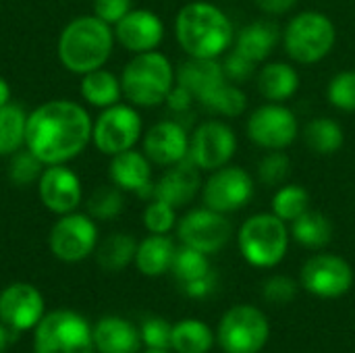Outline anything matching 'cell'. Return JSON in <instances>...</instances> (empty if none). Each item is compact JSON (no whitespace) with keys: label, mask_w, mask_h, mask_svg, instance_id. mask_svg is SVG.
I'll return each mask as SVG.
<instances>
[{"label":"cell","mask_w":355,"mask_h":353,"mask_svg":"<svg viewBox=\"0 0 355 353\" xmlns=\"http://www.w3.org/2000/svg\"><path fill=\"white\" fill-rule=\"evenodd\" d=\"M308 210H310V193L306 187L295 183H285L277 187V193L272 196L275 216H279L285 223H293Z\"/></svg>","instance_id":"836d02e7"},{"label":"cell","mask_w":355,"mask_h":353,"mask_svg":"<svg viewBox=\"0 0 355 353\" xmlns=\"http://www.w3.org/2000/svg\"><path fill=\"white\" fill-rule=\"evenodd\" d=\"M46 164L27 148L17 150L15 154L8 156V181L15 187H27L31 183H37L42 173H44Z\"/></svg>","instance_id":"e575fe53"},{"label":"cell","mask_w":355,"mask_h":353,"mask_svg":"<svg viewBox=\"0 0 355 353\" xmlns=\"http://www.w3.org/2000/svg\"><path fill=\"white\" fill-rule=\"evenodd\" d=\"M123 193L125 191H121L112 183L104 185V187H98L87 200V214L94 221H112V218H116L125 208Z\"/></svg>","instance_id":"8d00e7d4"},{"label":"cell","mask_w":355,"mask_h":353,"mask_svg":"<svg viewBox=\"0 0 355 353\" xmlns=\"http://www.w3.org/2000/svg\"><path fill=\"white\" fill-rule=\"evenodd\" d=\"M177 208L162 200H152L144 210V227L154 235H168L177 225Z\"/></svg>","instance_id":"ab89813d"},{"label":"cell","mask_w":355,"mask_h":353,"mask_svg":"<svg viewBox=\"0 0 355 353\" xmlns=\"http://www.w3.org/2000/svg\"><path fill=\"white\" fill-rule=\"evenodd\" d=\"M37 196L42 204L58 216L75 212L83 200L81 179L67 164H50L37 181Z\"/></svg>","instance_id":"2e32d148"},{"label":"cell","mask_w":355,"mask_h":353,"mask_svg":"<svg viewBox=\"0 0 355 353\" xmlns=\"http://www.w3.org/2000/svg\"><path fill=\"white\" fill-rule=\"evenodd\" d=\"M175 35L183 52L193 58H220L235 40L227 12L206 0L189 2L177 12Z\"/></svg>","instance_id":"7a4b0ae2"},{"label":"cell","mask_w":355,"mask_h":353,"mask_svg":"<svg viewBox=\"0 0 355 353\" xmlns=\"http://www.w3.org/2000/svg\"><path fill=\"white\" fill-rule=\"evenodd\" d=\"M10 329L4 325V322H0V353L6 352V347H8V343H10V333H8Z\"/></svg>","instance_id":"681fc988"},{"label":"cell","mask_w":355,"mask_h":353,"mask_svg":"<svg viewBox=\"0 0 355 353\" xmlns=\"http://www.w3.org/2000/svg\"><path fill=\"white\" fill-rule=\"evenodd\" d=\"M144 353H168V350H148V352Z\"/></svg>","instance_id":"f907efd6"},{"label":"cell","mask_w":355,"mask_h":353,"mask_svg":"<svg viewBox=\"0 0 355 353\" xmlns=\"http://www.w3.org/2000/svg\"><path fill=\"white\" fill-rule=\"evenodd\" d=\"M44 318V298L29 283H12L0 293V322L10 331H29Z\"/></svg>","instance_id":"e0dca14e"},{"label":"cell","mask_w":355,"mask_h":353,"mask_svg":"<svg viewBox=\"0 0 355 353\" xmlns=\"http://www.w3.org/2000/svg\"><path fill=\"white\" fill-rule=\"evenodd\" d=\"M289 248L287 223L272 212L250 216L239 229V252L256 268L277 266Z\"/></svg>","instance_id":"8992f818"},{"label":"cell","mask_w":355,"mask_h":353,"mask_svg":"<svg viewBox=\"0 0 355 353\" xmlns=\"http://www.w3.org/2000/svg\"><path fill=\"white\" fill-rule=\"evenodd\" d=\"M108 179L121 191H131L137 193L139 198L154 196L152 162L144 152H137L135 148L110 156Z\"/></svg>","instance_id":"ffe728a7"},{"label":"cell","mask_w":355,"mask_h":353,"mask_svg":"<svg viewBox=\"0 0 355 353\" xmlns=\"http://www.w3.org/2000/svg\"><path fill=\"white\" fill-rule=\"evenodd\" d=\"M304 141L314 154L331 156V154H335V152H339L343 148L345 133H343V127L337 121H333L329 117H316L306 125Z\"/></svg>","instance_id":"f1b7e54d"},{"label":"cell","mask_w":355,"mask_h":353,"mask_svg":"<svg viewBox=\"0 0 355 353\" xmlns=\"http://www.w3.org/2000/svg\"><path fill=\"white\" fill-rule=\"evenodd\" d=\"M81 98L96 108H108L121 102L123 98V87H121V77H116L108 69H96L85 75H81Z\"/></svg>","instance_id":"4316f807"},{"label":"cell","mask_w":355,"mask_h":353,"mask_svg":"<svg viewBox=\"0 0 355 353\" xmlns=\"http://www.w3.org/2000/svg\"><path fill=\"white\" fill-rule=\"evenodd\" d=\"M270 337L266 316L254 306L231 308L218 325V345L227 353H260Z\"/></svg>","instance_id":"ba28073f"},{"label":"cell","mask_w":355,"mask_h":353,"mask_svg":"<svg viewBox=\"0 0 355 353\" xmlns=\"http://www.w3.org/2000/svg\"><path fill=\"white\" fill-rule=\"evenodd\" d=\"M27 117L23 106L15 102L0 106V156H10L25 148Z\"/></svg>","instance_id":"4dcf8cb0"},{"label":"cell","mask_w":355,"mask_h":353,"mask_svg":"<svg viewBox=\"0 0 355 353\" xmlns=\"http://www.w3.org/2000/svg\"><path fill=\"white\" fill-rule=\"evenodd\" d=\"M175 243L168 235H148L144 241L137 243L135 252V266L146 277H160L173 266L175 258Z\"/></svg>","instance_id":"484cf974"},{"label":"cell","mask_w":355,"mask_h":353,"mask_svg":"<svg viewBox=\"0 0 355 353\" xmlns=\"http://www.w3.org/2000/svg\"><path fill=\"white\" fill-rule=\"evenodd\" d=\"M173 275L181 281V285L204 279L206 275H210V262H208V254H202L193 248H179L175 252L173 258V266H171Z\"/></svg>","instance_id":"d590c367"},{"label":"cell","mask_w":355,"mask_h":353,"mask_svg":"<svg viewBox=\"0 0 355 353\" xmlns=\"http://www.w3.org/2000/svg\"><path fill=\"white\" fill-rule=\"evenodd\" d=\"M141 343L148 345V350H171L173 341V325L164 318H148L141 325Z\"/></svg>","instance_id":"60d3db41"},{"label":"cell","mask_w":355,"mask_h":353,"mask_svg":"<svg viewBox=\"0 0 355 353\" xmlns=\"http://www.w3.org/2000/svg\"><path fill=\"white\" fill-rule=\"evenodd\" d=\"M200 187H202L200 169L187 156L185 160L168 166V171L154 185V196L152 198L162 200V202L171 204L173 208H181V206L189 204L196 198Z\"/></svg>","instance_id":"44dd1931"},{"label":"cell","mask_w":355,"mask_h":353,"mask_svg":"<svg viewBox=\"0 0 355 353\" xmlns=\"http://www.w3.org/2000/svg\"><path fill=\"white\" fill-rule=\"evenodd\" d=\"M94 121L87 110L73 100H50L27 117L25 148L46 166L75 160L92 141Z\"/></svg>","instance_id":"6da1fadb"},{"label":"cell","mask_w":355,"mask_h":353,"mask_svg":"<svg viewBox=\"0 0 355 353\" xmlns=\"http://www.w3.org/2000/svg\"><path fill=\"white\" fill-rule=\"evenodd\" d=\"M114 40L129 52H150L164 40L162 19L148 8H131L114 27Z\"/></svg>","instance_id":"ac0fdd59"},{"label":"cell","mask_w":355,"mask_h":353,"mask_svg":"<svg viewBox=\"0 0 355 353\" xmlns=\"http://www.w3.org/2000/svg\"><path fill=\"white\" fill-rule=\"evenodd\" d=\"M35 353H94V327L73 312L54 310L35 327Z\"/></svg>","instance_id":"52a82bcc"},{"label":"cell","mask_w":355,"mask_h":353,"mask_svg":"<svg viewBox=\"0 0 355 353\" xmlns=\"http://www.w3.org/2000/svg\"><path fill=\"white\" fill-rule=\"evenodd\" d=\"M237 152V135L223 121H206L202 123L189 137V158L196 162L200 171H216L235 156Z\"/></svg>","instance_id":"9a60e30c"},{"label":"cell","mask_w":355,"mask_h":353,"mask_svg":"<svg viewBox=\"0 0 355 353\" xmlns=\"http://www.w3.org/2000/svg\"><path fill=\"white\" fill-rule=\"evenodd\" d=\"M256 81L268 102H285L300 89V73L289 62H266L258 71Z\"/></svg>","instance_id":"d4e9b609"},{"label":"cell","mask_w":355,"mask_h":353,"mask_svg":"<svg viewBox=\"0 0 355 353\" xmlns=\"http://www.w3.org/2000/svg\"><path fill=\"white\" fill-rule=\"evenodd\" d=\"M152 164L173 166L187 158L189 154V135L185 127L177 121H160L148 129L144 135L141 150Z\"/></svg>","instance_id":"d6986e66"},{"label":"cell","mask_w":355,"mask_h":353,"mask_svg":"<svg viewBox=\"0 0 355 353\" xmlns=\"http://www.w3.org/2000/svg\"><path fill=\"white\" fill-rule=\"evenodd\" d=\"M185 293L189 298H206L212 289H214V275H206L204 279H198V281H191V283H185L183 285Z\"/></svg>","instance_id":"bcb514c9"},{"label":"cell","mask_w":355,"mask_h":353,"mask_svg":"<svg viewBox=\"0 0 355 353\" xmlns=\"http://www.w3.org/2000/svg\"><path fill=\"white\" fill-rule=\"evenodd\" d=\"M256 193L254 177L243 166L225 164L208 177L202 187L204 206L223 214L237 212L250 204Z\"/></svg>","instance_id":"8fae6325"},{"label":"cell","mask_w":355,"mask_h":353,"mask_svg":"<svg viewBox=\"0 0 355 353\" xmlns=\"http://www.w3.org/2000/svg\"><path fill=\"white\" fill-rule=\"evenodd\" d=\"M94 345L100 353H137L141 335L129 320L104 316L94 327Z\"/></svg>","instance_id":"cb8c5ba5"},{"label":"cell","mask_w":355,"mask_h":353,"mask_svg":"<svg viewBox=\"0 0 355 353\" xmlns=\"http://www.w3.org/2000/svg\"><path fill=\"white\" fill-rule=\"evenodd\" d=\"M291 235L308 250H322L333 239V223L322 212L308 210L291 223Z\"/></svg>","instance_id":"83f0119b"},{"label":"cell","mask_w":355,"mask_h":353,"mask_svg":"<svg viewBox=\"0 0 355 353\" xmlns=\"http://www.w3.org/2000/svg\"><path fill=\"white\" fill-rule=\"evenodd\" d=\"M175 81L183 85L198 102L208 96L214 87L227 81L223 62L218 58H193L185 60L177 71H175Z\"/></svg>","instance_id":"7402d4cb"},{"label":"cell","mask_w":355,"mask_h":353,"mask_svg":"<svg viewBox=\"0 0 355 353\" xmlns=\"http://www.w3.org/2000/svg\"><path fill=\"white\" fill-rule=\"evenodd\" d=\"M300 279L308 293L322 300H335L354 287V268L341 256L316 254L302 266Z\"/></svg>","instance_id":"5bb4252c"},{"label":"cell","mask_w":355,"mask_h":353,"mask_svg":"<svg viewBox=\"0 0 355 353\" xmlns=\"http://www.w3.org/2000/svg\"><path fill=\"white\" fill-rule=\"evenodd\" d=\"M141 117L135 110L133 104H114L100 112V117L94 121L92 129V141L98 148V152L106 156H114L119 152L135 148V144L141 137Z\"/></svg>","instance_id":"9c48e42d"},{"label":"cell","mask_w":355,"mask_h":353,"mask_svg":"<svg viewBox=\"0 0 355 353\" xmlns=\"http://www.w3.org/2000/svg\"><path fill=\"white\" fill-rule=\"evenodd\" d=\"M10 96H12V92H10V83H8L4 77H0V106L8 104V102H10Z\"/></svg>","instance_id":"c3c4849f"},{"label":"cell","mask_w":355,"mask_h":353,"mask_svg":"<svg viewBox=\"0 0 355 353\" xmlns=\"http://www.w3.org/2000/svg\"><path fill=\"white\" fill-rule=\"evenodd\" d=\"M131 4V0H94V15L114 27L133 8Z\"/></svg>","instance_id":"ee69618b"},{"label":"cell","mask_w":355,"mask_h":353,"mask_svg":"<svg viewBox=\"0 0 355 353\" xmlns=\"http://www.w3.org/2000/svg\"><path fill=\"white\" fill-rule=\"evenodd\" d=\"M114 48V29L96 15H81L71 19L56 44V54L60 64L75 73L85 75L89 71L102 69Z\"/></svg>","instance_id":"3957f363"},{"label":"cell","mask_w":355,"mask_h":353,"mask_svg":"<svg viewBox=\"0 0 355 353\" xmlns=\"http://www.w3.org/2000/svg\"><path fill=\"white\" fill-rule=\"evenodd\" d=\"M337 42V29L329 15L320 10H304L295 15L285 31L283 44L291 60L300 64L320 62L331 54Z\"/></svg>","instance_id":"5b68a950"},{"label":"cell","mask_w":355,"mask_h":353,"mask_svg":"<svg viewBox=\"0 0 355 353\" xmlns=\"http://www.w3.org/2000/svg\"><path fill=\"white\" fill-rule=\"evenodd\" d=\"M281 37L283 33L277 23L270 19H256L239 29L235 35V50L258 64L270 56Z\"/></svg>","instance_id":"603a6c76"},{"label":"cell","mask_w":355,"mask_h":353,"mask_svg":"<svg viewBox=\"0 0 355 353\" xmlns=\"http://www.w3.org/2000/svg\"><path fill=\"white\" fill-rule=\"evenodd\" d=\"M291 175V158L283 150H268L258 164V179L268 187H281Z\"/></svg>","instance_id":"74e56055"},{"label":"cell","mask_w":355,"mask_h":353,"mask_svg":"<svg viewBox=\"0 0 355 353\" xmlns=\"http://www.w3.org/2000/svg\"><path fill=\"white\" fill-rule=\"evenodd\" d=\"M256 4L266 15H285L295 8L297 0H256Z\"/></svg>","instance_id":"7dc6e473"},{"label":"cell","mask_w":355,"mask_h":353,"mask_svg":"<svg viewBox=\"0 0 355 353\" xmlns=\"http://www.w3.org/2000/svg\"><path fill=\"white\" fill-rule=\"evenodd\" d=\"M175 85V69L171 60L158 52H139L125 64L121 73L123 98L135 108H154L166 102Z\"/></svg>","instance_id":"277c9868"},{"label":"cell","mask_w":355,"mask_h":353,"mask_svg":"<svg viewBox=\"0 0 355 353\" xmlns=\"http://www.w3.org/2000/svg\"><path fill=\"white\" fill-rule=\"evenodd\" d=\"M245 129L248 137L264 150H285L295 141L300 133L297 117L281 102L258 106L250 114Z\"/></svg>","instance_id":"7c38bea8"},{"label":"cell","mask_w":355,"mask_h":353,"mask_svg":"<svg viewBox=\"0 0 355 353\" xmlns=\"http://www.w3.org/2000/svg\"><path fill=\"white\" fill-rule=\"evenodd\" d=\"M202 106L214 114H223V117H239L243 114V110L248 108V96L241 87L225 81L220 83L218 87H214L208 96H204L202 100Z\"/></svg>","instance_id":"d6a6232c"},{"label":"cell","mask_w":355,"mask_h":353,"mask_svg":"<svg viewBox=\"0 0 355 353\" xmlns=\"http://www.w3.org/2000/svg\"><path fill=\"white\" fill-rule=\"evenodd\" d=\"M177 235L181 243L187 248H193L202 254H216L229 243L233 235V227L223 212L204 206L187 212L179 221Z\"/></svg>","instance_id":"4fadbf2b"},{"label":"cell","mask_w":355,"mask_h":353,"mask_svg":"<svg viewBox=\"0 0 355 353\" xmlns=\"http://www.w3.org/2000/svg\"><path fill=\"white\" fill-rule=\"evenodd\" d=\"M223 71H225V77L231 79V81H245V79H250L256 73V62L250 60L248 56L239 54L237 50H233L225 58Z\"/></svg>","instance_id":"7bdbcfd3"},{"label":"cell","mask_w":355,"mask_h":353,"mask_svg":"<svg viewBox=\"0 0 355 353\" xmlns=\"http://www.w3.org/2000/svg\"><path fill=\"white\" fill-rule=\"evenodd\" d=\"M214 345V335L202 320H181L173 325L171 350L177 353H208Z\"/></svg>","instance_id":"1f68e13d"},{"label":"cell","mask_w":355,"mask_h":353,"mask_svg":"<svg viewBox=\"0 0 355 353\" xmlns=\"http://www.w3.org/2000/svg\"><path fill=\"white\" fill-rule=\"evenodd\" d=\"M191 102H193V96H191L183 85H179V83L175 81L173 89H171V92H168V96H166V104H168V108H171V110H175V112H185V110H189Z\"/></svg>","instance_id":"f6af8a7d"},{"label":"cell","mask_w":355,"mask_h":353,"mask_svg":"<svg viewBox=\"0 0 355 353\" xmlns=\"http://www.w3.org/2000/svg\"><path fill=\"white\" fill-rule=\"evenodd\" d=\"M137 241L129 233H112L96 248V262L110 273L127 268L135 260Z\"/></svg>","instance_id":"f546056e"},{"label":"cell","mask_w":355,"mask_h":353,"mask_svg":"<svg viewBox=\"0 0 355 353\" xmlns=\"http://www.w3.org/2000/svg\"><path fill=\"white\" fill-rule=\"evenodd\" d=\"M297 295V285L285 275H277L264 283V300L268 304H289Z\"/></svg>","instance_id":"b9f144b4"},{"label":"cell","mask_w":355,"mask_h":353,"mask_svg":"<svg viewBox=\"0 0 355 353\" xmlns=\"http://www.w3.org/2000/svg\"><path fill=\"white\" fill-rule=\"evenodd\" d=\"M329 102L343 110V112H355V69H347L337 73L329 83Z\"/></svg>","instance_id":"f35d334b"},{"label":"cell","mask_w":355,"mask_h":353,"mask_svg":"<svg viewBox=\"0 0 355 353\" xmlns=\"http://www.w3.org/2000/svg\"><path fill=\"white\" fill-rule=\"evenodd\" d=\"M50 252L67 264H75L85 260L98 248V227L89 214L69 212L62 214L48 237Z\"/></svg>","instance_id":"30bf717a"}]
</instances>
